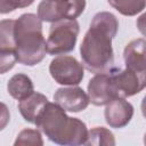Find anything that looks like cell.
<instances>
[{
    "label": "cell",
    "mask_w": 146,
    "mask_h": 146,
    "mask_svg": "<svg viewBox=\"0 0 146 146\" xmlns=\"http://www.w3.org/2000/svg\"><path fill=\"white\" fill-rule=\"evenodd\" d=\"M34 124L49 140L59 145L76 146L86 143L88 129L84 122L67 116L56 103L48 102L35 119Z\"/></svg>",
    "instance_id": "1"
},
{
    "label": "cell",
    "mask_w": 146,
    "mask_h": 146,
    "mask_svg": "<svg viewBox=\"0 0 146 146\" xmlns=\"http://www.w3.org/2000/svg\"><path fill=\"white\" fill-rule=\"evenodd\" d=\"M15 55L18 63L34 66L46 56V40L42 34V21L35 14H23L15 21Z\"/></svg>",
    "instance_id": "2"
},
{
    "label": "cell",
    "mask_w": 146,
    "mask_h": 146,
    "mask_svg": "<svg viewBox=\"0 0 146 146\" xmlns=\"http://www.w3.org/2000/svg\"><path fill=\"white\" fill-rule=\"evenodd\" d=\"M112 39L108 33L90 26L81 46L80 56L82 65L91 73H108L114 67V52Z\"/></svg>",
    "instance_id": "3"
},
{
    "label": "cell",
    "mask_w": 146,
    "mask_h": 146,
    "mask_svg": "<svg viewBox=\"0 0 146 146\" xmlns=\"http://www.w3.org/2000/svg\"><path fill=\"white\" fill-rule=\"evenodd\" d=\"M80 32L76 19H60L54 22L46 41V50L49 55H64L75 47Z\"/></svg>",
    "instance_id": "4"
},
{
    "label": "cell",
    "mask_w": 146,
    "mask_h": 146,
    "mask_svg": "<svg viewBox=\"0 0 146 146\" xmlns=\"http://www.w3.org/2000/svg\"><path fill=\"white\" fill-rule=\"evenodd\" d=\"M86 8V0H42L38 6V17L42 22L75 19Z\"/></svg>",
    "instance_id": "5"
},
{
    "label": "cell",
    "mask_w": 146,
    "mask_h": 146,
    "mask_svg": "<svg viewBox=\"0 0 146 146\" xmlns=\"http://www.w3.org/2000/svg\"><path fill=\"white\" fill-rule=\"evenodd\" d=\"M51 78L63 86H78L83 76V65L72 56L55 57L49 65Z\"/></svg>",
    "instance_id": "6"
},
{
    "label": "cell",
    "mask_w": 146,
    "mask_h": 146,
    "mask_svg": "<svg viewBox=\"0 0 146 146\" xmlns=\"http://www.w3.org/2000/svg\"><path fill=\"white\" fill-rule=\"evenodd\" d=\"M110 74L116 97H131L145 88L146 72H136L130 68H125L123 71H111Z\"/></svg>",
    "instance_id": "7"
},
{
    "label": "cell",
    "mask_w": 146,
    "mask_h": 146,
    "mask_svg": "<svg viewBox=\"0 0 146 146\" xmlns=\"http://www.w3.org/2000/svg\"><path fill=\"white\" fill-rule=\"evenodd\" d=\"M54 100L65 112H81L89 105V97L80 87L70 86L59 88L54 95Z\"/></svg>",
    "instance_id": "8"
},
{
    "label": "cell",
    "mask_w": 146,
    "mask_h": 146,
    "mask_svg": "<svg viewBox=\"0 0 146 146\" xmlns=\"http://www.w3.org/2000/svg\"><path fill=\"white\" fill-rule=\"evenodd\" d=\"M88 97H89V102L96 106L106 105L108 102L116 98L112 87L110 72L96 74L89 81Z\"/></svg>",
    "instance_id": "9"
},
{
    "label": "cell",
    "mask_w": 146,
    "mask_h": 146,
    "mask_svg": "<svg viewBox=\"0 0 146 146\" xmlns=\"http://www.w3.org/2000/svg\"><path fill=\"white\" fill-rule=\"evenodd\" d=\"M133 116V106L124 100V98L116 97L106 104L105 121L111 128L120 129L125 127Z\"/></svg>",
    "instance_id": "10"
},
{
    "label": "cell",
    "mask_w": 146,
    "mask_h": 146,
    "mask_svg": "<svg viewBox=\"0 0 146 146\" xmlns=\"http://www.w3.org/2000/svg\"><path fill=\"white\" fill-rule=\"evenodd\" d=\"M146 41L143 38L130 41L123 51V59L127 68L136 72H146Z\"/></svg>",
    "instance_id": "11"
},
{
    "label": "cell",
    "mask_w": 146,
    "mask_h": 146,
    "mask_svg": "<svg viewBox=\"0 0 146 146\" xmlns=\"http://www.w3.org/2000/svg\"><path fill=\"white\" fill-rule=\"evenodd\" d=\"M47 103H48V98L44 95L33 91L30 96L19 100L18 110L25 121H27L29 123H34L36 116L39 115V113Z\"/></svg>",
    "instance_id": "12"
},
{
    "label": "cell",
    "mask_w": 146,
    "mask_h": 146,
    "mask_svg": "<svg viewBox=\"0 0 146 146\" xmlns=\"http://www.w3.org/2000/svg\"><path fill=\"white\" fill-rule=\"evenodd\" d=\"M7 90L13 98L22 100L34 91V86L32 80L26 74L17 73L9 79L7 83Z\"/></svg>",
    "instance_id": "13"
},
{
    "label": "cell",
    "mask_w": 146,
    "mask_h": 146,
    "mask_svg": "<svg viewBox=\"0 0 146 146\" xmlns=\"http://www.w3.org/2000/svg\"><path fill=\"white\" fill-rule=\"evenodd\" d=\"M90 26L97 27L114 38L119 30V21L112 13L100 11L94 16Z\"/></svg>",
    "instance_id": "14"
},
{
    "label": "cell",
    "mask_w": 146,
    "mask_h": 146,
    "mask_svg": "<svg viewBox=\"0 0 146 146\" xmlns=\"http://www.w3.org/2000/svg\"><path fill=\"white\" fill-rule=\"evenodd\" d=\"M84 145L91 146H114L115 138L114 135L104 127H96L88 131Z\"/></svg>",
    "instance_id": "15"
},
{
    "label": "cell",
    "mask_w": 146,
    "mask_h": 146,
    "mask_svg": "<svg viewBox=\"0 0 146 146\" xmlns=\"http://www.w3.org/2000/svg\"><path fill=\"white\" fill-rule=\"evenodd\" d=\"M108 3L124 16H135L145 8L146 0H107Z\"/></svg>",
    "instance_id": "16"
},
{
    "label": "cell",
    "mask_w": 146,
    "mask_h": 146,
    "mask_svg": "<svg viewBox=\"0 0 146 146\" xmlns=\"http://www.w3.org/2000/svg\"><path fill=\"white\" fill-rule=\"evenodd\" d=\"M15 41V21L2 19L0 21V48L14 50Z\"/></svg>",
    "instance_id": "17"
},
{
    "label": "cell",
    "mask_w": 146,
    "mask_h": 146,
    "mask_svg": "<svg viewBox=\"0 0 146 146\" xmlns=\"http://www.w3.org/2000/svg\"><path fill=\"white\" fill-rule=\"evenodd\" d=\"M14 144L16 146H18V145L42 146L43 140H42V137H41V133H40L39 130H36V129H24L18 133Z\"/></svg>",
    "instance_id": "18"
},
{
    "label": "cell",
    "mask_w": 146,
    "mask_h": 146,
    "mask_svg": "<svg viewBox=\"0 0 146 146\" xmlns=\"http://www.w3.org/2000/svg\"><path fill=\"white\" fill-rule=\"evenodd\" d=\"M16 62L17 59L14 50L0 48V74L10 71L15 66Z\"/></svg>",
    "instance_id": "19"
},
{
    "label": "cell",
    "mask_w": 146,
    "mask_h": 146,
    "mask_svg": "<svg viewBox=\"0 0 146 146\" xmlns=\"http://www.w3.org/2000/svg\"><path fill=\"white\" fill-rule=\"evenodd\" d=\"M10 120V113H9V108L5 103L0 102V131L3 130Z\"/></svg>",
    "instance_id": "20"
},
{
    "label": "cell",
    "mask_w": 146,
    "mask_h": 146,
    "mask_svg": "<svg viewBox=\"0 0 146 146\" xmlns=\"http://www.w3.org/2000/svg\"><path fill=\"white\" fill-rule=\"evenodd\" d=\"M8 5L11 10H15L17 8H25L33 3L34 0H7Z\"/></svg>",
    "instance_id": "21"
},
{
    "label": "cell",
    "mask_w": 146,
    "mask_h": 146,
    "mask_svg": "<svg viewBox=\"0 0 146 146\" xmlns=\"http://www.w3.org/2000/svg\"><path fill=\"white\" fill-rule=\"evenodd\" d=\"M13 11L8 5V1L7 0H0V14H8Z\"/></svg>",
    "instance_id": "22"
},
{
    "label": "cell",
    "mask_w": 146,
    "mask_h": 146,
    "mask_svg": "<svg viewBox=\"0 0 146 146\" xmlns=\"http://www.w3.org/2000/svg\"><path fill=\"white\" fill-rule=\"evenodd\" d=\"M56 1H65V0H56Z\"/></svg>",
    "instance_id": "23"
}]
</instances>
